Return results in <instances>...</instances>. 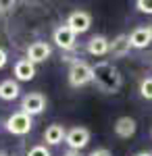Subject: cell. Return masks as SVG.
Returning a JSON list of instances; mask_svg holds the SVG:
<instances>
[{
	"label": "cell",
	"mask_w": 152,
	"mask_h": 156,
	"mask_svg": "<svg viewBox=\"0 0 152 156\" xmlns=\"http://www.w3.org/2000/svg\"><path fill=\"white\" fill-rule=\"evenodd\" d=\"M94 83L104 94H117L123 85V75L110 60H100L94 65Z\"/></svg>",
	"instance_id": "1"
},
{
	"label": "cell",
	"mask_w": 152,
	"mask_h": 156,
	"mask_svg": "<svg viewBox=\"0 0 152 156\" xmlns=\"http://www.w3.org/2000/svg\"><path fill=\"white\" fill-rule=\"evenodd\" d=\"M71 87H83L88 83H94V67L88 65L85 60H73L67 73Z\"/></svg>",
	"instance_id": "2"
},
{
	"label": "cell",
	"mask_w": 152,
	"mask_h": 156,
	"mask_svg": "<svg viewBox=\"0 0 152 156\" xmlns=\"http://www.w3.org/2000/svg\"><path fill=\"white\" fill-rule=\"evenodd\" d=\"M4 129L11 133V135H27V133L34 129V117L17 110V112H13L11 117L4 121Z\"/></svg>",
	"instance_id": "3"
},
{
	"label": "cell",
	"mask_w": 152,
	"mask_h": 156,
	"mask_svg": "<svg viewBox=\"0 0 152 156\" xmlns=\"http://www.w3.org/2000/svg\"><path fill=\"white\" fill-rule=\"evenodd\" d=\"M48 100L42 92H29L21 98V112L29 115V117H38L46 110Z\"/></svg>",
	"instance_id": "4"
},
{
	"label": "cell",
	"mask_w": 152,
	"mask_h": 156,
	"mask_svg": "<svg viewBox=\"0 0 152 156\" xmlns=\"http://www.w3.org/2000/svg\"><path fill=\"white\" fill-rule=\"evenodd\" d=\"M52 42H54L63 52H71V50L77 48V36H75L65 23L54 27V31H52Z\"/></svg>",
	"instance_id": "5"
},
{
	"label": "cell",
	"mask_w": 152,
	"mask_h": 156,
	"mask_svg": "<svg viewBox=\"0 0 152 156\" xmlns=\"http://www.w3.org/2000/svg\"><path fill=\"white\" fill-rule=\"evenodd\" d=\"M92 140V133L88 127H71L67 129V137H65V144L69 146V150H77L81 152L85 146L90 144Z\"/></svg>",
	"instance_id": "6"
},
{
	"label": "cell",
	"mask_w": 152,
	"mask_h": 156,
	"mask_svg": "<svg viewBox=\"0 0 152 156\" xmlns=\"http://www.w3.org/2000/svg\"><path fill=\"white\" fill-rule=\"evenodd\" d=\"M65 25L69 27L75 36H81V34H85L92 27V15L88 11H73V12H69Z\"/></svg>",
	"instance_id": "7"
},
{
	"label": "cell",
	"mask_w": 152,
	"mask_h": 156,
	"mask_svg": "<svg viewBox=\"0 0 152 156\" xmlns=\"http://www.w3.org/2000/svg\"><path fill=\"white\" fill-rule=\"evenodd\" d=\"M50 54H52V46H50L48 42L38 40V42H31V44L27 46L25 58L29 60V62H34V65H40V62H46V60L50 58Z\"/></svg>",
	"instance_id": "8"
},
{
	"label": "cell",
	"mask_w": 152,
	"mask_h": 156,
	"mask_svg": "<svg viewBox=\"0 0 152 156\" xmlns=\"http://www.w3.org/2000/svg\"><path fill=\"white\" fill-rule=\"evenodd\" d=\"M85 50H88L90 56H98V58L106 56V54H110V40L106 36H102V34L92 36L90 42H88V46H85Z\"/></svg>",
	"instance_id": "9"
},
{
	"label": "cell",
	"mask_w": 152,
	"mask_h": 156,
	"mask_svg": "<svg viewBox=\"0 0 152 156\" xmlns=\"http://www.w3.org/2000/svg\"><path fill=\"white\" fill-rule=\"evenodd\" d=\"M138 131V123L133 117H119L115 121V133H117V137L121 140H129V137H133Z\"/></svg>",
	"instance_id": "10"
},
{
	"label": "cell",
	"mask_w": 152,
	"mask_h": 156,
	"mask_svg": "<svg viewBox=\"0 0 152 156\" xmlns=\"http://www.w3.org/2000/svg\"><path fill=\"white\" fill-rule=\"evenodd\" d=\"M150 42H152V36H150L148 25H146V27H136V29L129 34V44H131V48H136V50L148 48Z\"/></svg>",
	"instance_id": "11"
},
{
	"label": "cell",
	"mask_w": 152,
	"mask_h": 156,
	"mask_svg": "<svg viewBox=\"0 0 152 156\" xmlns=\"http://www.w3.org/2000/svg\"><path fill=\"white\" fill-rule=\"evenodd\" d=\"M65 137H67V129L60 123H52V125H48L44 129V142H46V146H59L65 142Z\"/></svg>",
	"instance_id": "12"
},
{
	"label": "cell",
	"mask_w": 152,
	"mask_h": 156,
	"mask_svg": "<svg viewBox=\"0 0 152 156\" xmlns=\"http://www.w3.org/2000/svg\"><path fill=\"white\" fill-rule=\"evenodd\" d=\"M13 73H15L17 81H31L35 77V65L29 62L27 58H19L13 67Z\"/></svg>",
	"instance_id": "13"
},
{
	"label": "cell",
	"mask_w": 152,
	"mask_h": 156,
	"mask_svg": "<svg viewBox=\"0 0 152 156\" xmlns=\"http://www.w3.org/2000/svg\"><path fill=\"white\" fill-rule=\"evenodd\" d=\"M21 96V85L17 79H2L0 81V100L13 102Z\"/></svg>",
	"instance_id": "14"
},
{
	"label": "cell",
	"mask_w": 152,
	"mask_h": 156,
	"mask_svg": "<svg viewBox=\"0 0 152 156\" xmlns=\"http://www.w3.org/2000/svg\"><path fill=\"white\" fill-rule=\"evenodd\" d=\"M131 50V44H129V36L121 34L115 40H110V56L113 58H125Z\"/></svg>",
	"instance_id": "15"
},
{
	"label": "cell",
	"mask_w": 152,
	"mask_h": 156,
	"mask_svg": "<svg viewBox=\"0 0 152 156\" xmlns=\"http://www.w3.org/2000/svg\"><path fill=\"white\" fill-rule=\"evenodd\" d=\"M140 96L144 100H152V77H144L140 81Z\"/></svg>",
	"instance_id": "16"
},
{
	"label": "cell",
	"mask_w": 152,
	"mask_h": 156,
	"mask_svg": "<svg viewBox=\"0 0 152 156\" xmlns=\"http://www.w3.org/2000/svg\"><path fill=\"white\" fill-rule=\"evenodd\" d=\"M25 156H52V154H50V150L46 148V144H35L27 150Z\"/></svg>",
	"instance_id": "17"
},
{
	"label": "cell",
	"mask_w": 152,
	"mask_h": 156,
	"mask_svg": "<svg viewBox=\"0 0 152 156\" xmlns=\"http://www.w3.org/2000/svg\"><path fill=\"white\" fill-rule=\"evenodd\" d=\"M136 11L144 15H152V0H136Z\"/></svg>",
	"instance_id": "18"
},
{
	"label": "cell",
	"mask_w": 152,
	"mask_h": 156,
	"mask_svg": "<svg viewBox=\"0 0 152 156\" xmlns=\"http://www.w3.org/2000/svg\"><path fill=\"white\" fill-rule=\"evenodd\" d=\"M88 156H113V152H110L108 148H96V150H92Z\"/></svg>",
	"instance_id": "19"
},
{
	"label": "cell",
	"mask_w": 152,
	"mask_h": 156,
	"mask_svg": "<svg viewBox=\"0 0 152 156\" xmlns=\"http://www.w3.org/2000/svg\"><path fill=\"white\" fill-rule=\"evenodd\" d=\"M15 6H17V2H0V12H11L15 11Z\"/></svg>",
	"instance_id": "20"
},
{
	"label": "cell",
	"mask_w": 152,
	"mask_h": 156,
	"mask_svg": "<svg viewBox=\"0 0 152 156\" xmlns=\"http://www.w3.org/2000/svg\"><path fill=\"white\" fill-rule=\"evenodd\" d=\"M6 62H9V54H6V50H4V48H0V69H4Z\"/></svg>",
	"instance_id": "21"
},
{
	"label": "cell",
	"mask_w": 152,
	"mask_h": 156,
	"mask_svg": "<svg viewBox=\"0 0 152 156\" xmlns=\"http://www.w3.org/2000/svg\"><path fill=\"white\" fill-rule=\"evenodd\" d=\"M63 156H81V152H77V150H67V152H63Z\"/></svg>",
	"instance_id": "22"
},
{
	"label": "cell",
	"mask_w": 152,
	"mask_h": 156,
	"mask_svg": "<svg viewBox=\"0 0 152 156\" xmlns=\"http://www.w3.org/2000/svg\"><path fill=\"white\" fill-rule=\"evenodd\" d=\"M136 156H152V152H138Z\"/></svg>",
	"instance_id": "23"
},
{
	"label": "cell",
	"mask_w": 152,
	"mask_h": 156,
	"mask_svg": "<svg viewBox=\"0 0 152 156\" xmlns=\"http://www.w3.org/2000/svg\"><path fill=\"white\" fill-rule=\"evenodd\" d=\"M0 156H11L9 152H4V150H0Z\"/></svg>",
	"instance_id": "24"
},
{
	"label": "cell",
	"mask_w": 152,
	"mask_h": 156,
	"mask_svg": "<svg viewBox=\"0 0 152 156\" xmlns=\"http://www.w3.org/2000/svg\"><path fill=\"white\" fill-rule=\"evenodd\" d=\"M148 29H150V36H152V23H150V25H148Z\"/></svg>",
	"instance_id": "25"
}]
</instances>
